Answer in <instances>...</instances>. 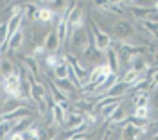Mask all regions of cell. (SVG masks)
Segmentation results:
<instances>
[{"instance_id":"obj_1","label":"cell","mask_w":158,"mask_h":140,"mask_svg":"<svg viewBox=\"0 0 158 140\" xmlns=\"http://www.w3.org/2000/svg\"><path fill=\"white\" fill-rule=\"evenodd\" d=\"M67 38H70V45L76 50H81L83 52V50L88 47V32H86V29L83 25L77 27V29H72Z\"/></svg>"},{"instance_id":"obj_2","label":"cell","mask_w":158,"mask_h":140,"mask_svg":"<svg viewBox=\"0 0 158 140\" xmlns=\"http://www.w3.org/2000/svg\"><path fill=\"white\" fill-rule=\"evenodd\" d=\"M20 86H22V79H20L18 72H13V74H7L4 76V90L9 97H15L18 99L20 97Z\"/></svg>"},{"instance_id":"obj_3","label":"cell","mask_w":158,"mask_h":140,"mask_svg":"<svg viewBox=\"0 0 158 140\" xmlns=\"http://www.w3.org/2000/svg\"><path fill=\"white\" fill-rule=\"evenodd\" d=\"M90 23H92V31H94V41H92V45H94L99 52L110 49V45H111V38H110V34H106L102 29H99L94 22H90Z\"/></svg>"},{"instance_id":"obj_4","label":"cell","mask_w":158,"mask_h":140,"mask_svg":"<svg viewBox=\"0 0 158 140\" xmlns=\"http://www.w3.org/2000/svg\"><path fill=\"white\" fill-rule=\"evenodd\" d=\"M85 23V16H83V9L77 7V6H74L70 13H67V25H69V32L72 29H77Z\"/></svg>"},{"instance_id":"obj_5","label":"cell","mask_w":158,"mask_h":140,"mask_svg":"<svg viewBox=\"0 0 158 140\" xmlns=\"http://www.w3.org/2000/svg\"><path fill=\"white\" fill-rule=\"evenodd\" d=\"M69 65H70V68H72V72H74V76H76L77 84L79 86H85V83H88V72H86V68L81 63H77L76 60H72Z\"/></svg>"},{"instance_id":"obj_6","label":"cell","mask_w":158,"mask_h":140,"mask_svg":"<svg viewBox=\"0 0 158 140\" xmlns=\"http://www.w3.org/2000/svg\"><path fill=\"white\" fill-rule=\"evenodd\" d=\"M128 88H131V86L126 84L124 81H117V83H113L108 90H106V95H108V97H113V99H120V97L128 92Z\"/></svg>"},{"instance_id":"obj_7","label":"cell","mask_w":158,"mask_h":140,"mask_svg":"<svg viewBox=\"0 0 158 140\" xmlns=\"http://www.w3.org/2000/svg\"><path fill=\"white\" fill-rule=\"evenodd\" d=\"M18 108H22V102L18 99H15V97H11V99H6L4 102V106H2V113H0V119H7L13 111H16Z\"/></svg>"},{"instance_id":"obj_8","label":"cell","mask_w":158,"mask_h":140,"mask_svg":"<svg viewBox=\"0 0 158 140\" xmlns=\"http://www.w3.org/2000/svg\"><path fill=\"white\" fill-rule=\"evenodd\" d=\"M95 7H99V11L102 13H113V14H120V9L117 7V4H111L110 0H94Z\"/></svg>"},{"instance_id":"obj_9","label":"cell","mask_w":158,"mask_h":140,"mask_svg":"<svg viewBox=\"0 0 158 140\" xmlns=\"http://www.w3.org/2000/svg\"><path fill=\"white\" fill-rule=\"evenodd\" d=\"M22 22H23V13H18V14H15V16H11L9 22L6 23L7 25V34H15L16 31L22 29Z\"/></svg>"},{"instance_id":"obj_10","label":"cell","mask_w":158,"mask_h":140,"mask_svg":"<svg viewBox=\"0 0 158 140\" xmlns=\"http://www.w3.org/2000/svg\"><path fill=\"white\" fill-rule=\"evenodd\" d=\"M58 47H59V40H58V36H56V32H49L47 38H45V43H43V50L54 54L58 50Z\"/></svg>"},{"instance_id":"obj_11","label":"cell","mask_w":158,"mask_h":140,"mask_svg":"<svg viewBox=\"0 0 158 140\" xmlns=\"http://www.w3.org/2000/svg\"><path fill=\"white\" fill-rule=\"evenodd\" d=\"M115 32H117L118 38H128V36H131L133 34V27H131V23H128V22H117L115 23Z\"/></svg>"},{"instance_id":"obj_12","label":"cell","mask_w":158,"mask_h":140,"mask_svg":"<svg viewBox=\"0 0 158 140\" xmlns=\"http://www.w3.org/2000/svg\"><path fill=\"white\" fill-rule=\"evenodd\" d=\"M22 43H23V31L22 29L16 31L15 34H11L9 38H7V47H9V50H18L22 47Z\"/></svg>"},{"instance_id":"obj_13","label":"cell","mask_w":158,"mask_h":140,"mask_svg":"<svg viewBox=\"0 0 158 140\" xmlns=\"http://www.w3.org/2000/svg\"><path fill=\"white\" fill-rule=\"evenodd\" d=\"M106 58H108V63H106V65L110 67V70L117 74L118 67H120V61H118V52H117V50H111V49H106Z\"/></svg>"},{"instance_id":"obj_14","label":"cell","mask_w":158,"mask_h":140,"mask_svg":"<svg viewBox=\"0 0 158 140\" xmlns=\"http://www.w3.org/2000/svg\"><path fill=\"white\" fill-rule=\"evenodd\" d=\"M31 99L32 101L45 99V86H43L41 83H38V81L31 83Z\"/></svg>"},{"instance_id":"obj_15","label":"cell","mask_w":158,"mask_h":140,"mask_svg":"<svg viewBox=\"0 0 158 140\" xmlns=\"http://www.w3.org/2000/svg\"><path fill=\"white\" fill-rule=\"evenodd\" d=\"M56 88H58L67 99L74 95V84H72L69 79H58V86H56Z\"/></svg>"},{"instance_id":"obj_16","label":"cell","mask_w":158,"mask_h":140,"mask_svg":"<svg viewBox=\"0 0 158 140\" xmlns=\"http://www.w3.org/2000/svg\"><path fill=\"white\" fill-rule=\"evenodd\" d=\"M140 133H142V130H138L135 126L128 124L126 128H122V140H138Z\"/></svg>"},{"instance_id":"obj_17","label":"cell","mask_w":158,"mask_h":140,"mask_svg":"<svg viewBox=\"0 0 158 140\" xmlns=\"http://www.w3.org/2000/svg\"><path fill=\"white\" fill-rule=\"evenodd\" d=\"M129 63H131V70H135V72H138V74H142L144 70L149 68L148 61L144 60L142 56H137V58H131L129 60Z\"/></svg>"},{"instance_id":"obj_18","label":"cell","mask_w":158,"mask_h":140,"mask_svg":"<svg viewBox=\"0 0 158 140\" xmlns=\"http://www.w3.org/2000/svg\"><path fill=\"white\" fill-rule=\"evenodd\" d=\"M118 106H120V99L111 101V102H108V104L101 106V115H102L104 119H110V117H111V113H113V111L117 110Z\"/></svg>"},{"instance_id":"obj_19","label":"cell","mask_w":158,"mask_h":140,"mask_svg":"<svg viewBox=\"0 0 158 140\" xmlns=\"http://www.w3.org/2000/svg\"><path fill=\"white\" fill-rule=\"evenodd\" d=\"M52 72H54V77L56 79H69V63H59V65H56L52 68Z\"/></svg>"},{"instance_id":"obj_20","label":"cell","mask_w":158,"mask_h":140,"mask_svg":"<svg viewBox=\"0 0 158 140\" xmlns=\"http://www.w3.org/2000/svg\"><path fill=\"white\" fill-rule=\"evenodd\" d=\"M47 4L52 13H67V0H49Z\"/></svg>"},{"instance_id":"obj_21","label":"cell","mask_w":158,"mask_h":140,"mask_svg":"<svg viewBox=\"0 0 158 140\" xmlns=\"http://www.w3.org/2000/svg\"><path fill=\"white\" fill-rule=\"evenodd\" d=\"M36 18H38L40 22L49 23V22L54 20V13H52L49 7H38V11H36Z\"/></svg>"},{"instance_id":"obj_22","label":"cell","mask_w":158,"mask_h":140,"mask_svg":"<svg viewBox=\"0 0 158 140\" xmlns=\"http://www.w3.org/2000/svg\"><path fill=\"white\" fill-rule=\"evenodd\" d=\"M11 130H13V122L9 119H0V140L11 135Z\"/></svg>"},{"instance_id":"obj_23","label":"cell","mask_w":158,"mask_h":140,"mask_svg":"<svg viewBox=\"0 0 158 140\" xmlns=\"http://www.w3.org/2000/svg\"><path fill=\"white\" fill-rule=\"evenodd\" d=\"M133 104H135V108H142V106H148L149 104V97L146 92H138L137 95L133 97Z\"/></svg>"},{"instance_id":"obj_24","label":"cell","mask_w":158,"mask_h":140,"mask_svg":"<svg viewBox=\"0 0 158 140\" xmlns=\"http://www.w3.org/2000/svg\"><path fill=\"white\" fill-rule=\"evenodd\" d=\"M25 67H27V70H29L31 74L40 76V65H38V61H36V58L27 56V58H25Z\"/></svg>"},{"instance_id":"obj_25","label":"cell","mask_w":158,"mask_h":140,"mask_svg":"<svg viewBox=\"0 0 158 140\" xmlns=\"http://www.w3.org/2000/svg\"><path fill=\"white\" fill-rule=\"evenodd\" d=\"M140 77H142V74H138V72H135V70L129 68L128 72L124 74V79H122V81H124L126 84H129V86H133V84H135Z\"/></svg>"},{"instance_id":"obj_26","label":"cell","mask_w":158,"mask_h":140,"mask_svg":"<svg viewBox=\"0 0 158 140\" xmlns=\"http://www.w3.org/2000/svg\"><path fill=\"white\" fill-rule=\"evenodd\" d=\"M126 117H128V115H126V111L124 110H120V106H118L117 110L113 111V113H111V117H110V120H111V124H122V122H124V120H126Z\"/></svg>"},{"instance_id":"obj_27","label":"cell","mask_w":158,"mask_h":140,"mask_svg":"<svg viewBox=\"0 0 158 140\" xmlns=\"http://www.w3.org/2000/svg\"><path fill=\"white\" fill-rule=\"evenodd\" d=\"M52 117H54V122H58L59 126L63 124V119H65V110H61L56 102H54V106H52Z\"/></svg>"},{"instance_id":"obj_28","label":"cell","mask_w":158,"mask_h":140,"mask_svg":"<svg viewBox=\"0 0 158 140\" xmlns=\"http://www.w3.org/2000/svg\"><path fill=\"white\" fill-rule=\"evenodd\" d=\"M131 126H135V128H138V130L146 131V128L149 126V120L148 119H138V117H131Z\"/></svg>"},{"instance_id":"obj_29","label":"cell","mask_w":158,"mask_h":140,"mask_svg":"<svg viewBox=\"0 0 158 140\" xmlns=\"http://www.w3.org/2000/svg\"><path fill=\"white\" fill-rule=\"evenodd\" d=\"M13 70H15V67H13V63H11L9 60H4V61H2V65H0V72H2L4 76L13 74Z\"/></svg>"},{"instance_id":"obj_30","label":"cell","mask_w":158,"mask_h":140,"mask_svg":"<svg viewBox=\"0 0 158 140\" xmlns=\"http://www.w3.org/2000/svg\"><path fill=\"white\" fill-rule=\"evenodd\" d=\"M140 23H142V27H146V31H149L153 36L156 34V22L155 20H142Z\"/></svg>"},{"instance_id":"obj_31","label":"cell","mask_w":158,"mask_h":140,"mask_svg":"<svg viewBox=\"0 0 158 140\" xmlns=\"http://www.w3.org/2000/svg\"><path fill=\"white\" fill-rule=\"evenodd\" d=\"M133 117H138V119H149V108H148V106L135 108V113H133Z\"/></svg>"},{"instance_id":"obj_32","label":"cell","mask_w":158,"mask_h":140,"mask_svg":"<svg viewBox=\"0 0 158 140\" xmlns=\"http://www.w3.org/2000/svg\"><path fill=\"white\" fill-rule=\"evenodd\" d=\"M38 102V113L43 117V115H47L49 113V106H47V101L45 99H40V101H36Z\"/></svg>"},{"instance_id":"obj_33","label":"cell","mask_w":158,"mask_h":140,"mask_svg":"<svg viewBox=\"0 0 158 140\" xmlns=\"http://www.w3.org/2000/svg\"><path fill=\"white\" fill-rule=\"evenodd\" d=\"M7 38H9V34H7V25L2 23V25H0V47L7 41Z\"/></svg>"},{"instance_id":"obj_34","label":"cell","mask_w":158,"mask_h":140,"mask_svg":"<svg viewBox=\"0 0 158 140\" xmlns=\"http://www.w3.org/2000/svg\"><path fill=\"white\" fill-rule=\"evenodd\" d=\"M9 140H23V137H22V131H15V133H11Z\"/></svg>"},{"instance_id":"obj_35","label":"cell","mask_w":158,"mask_h":140,"mask_svg":"<svg viewBox=\"0 0 158 140\" xmlns=\"http://www.w3.org/2000/svg\"><path fill=\"white\" fill-rule=\"evenodd\" d=\"M111 4H118V2H122V0H110Z\"/></svg>"},{"instance_id":"obj_36","label":"cell","mask_w":158,"mask_h":140,"mask_svg":"<svg viewBox=\"0 0 158 140\" xmlns=\"http://www.w3.org/2000/svg\"><path fill=\"white\" fill-rule=\"evenodd\" d=\"M74 140H86V138H85V137H76Z\"/></svg>"},{"instance_id":"obj_37","label":"cell","mask_w":158,"mask_h":140,"mask_svg":"<svg viewBox=\"0 0 158 140\" xmlns=\"http://www.w3.org/2000/svg\"><path fill=\"white\" fill-rule=\"evenodd\" d=\"M41 2H49V0H41Z\"/></svg>"},{"instance_id":"obj_38","label":"cell","mask_w":158,"mask_h":140,"mask_svg":"<svg viewBox=\"0 0 158 140\" xmlns=\"http://www.w3.org/2000/svg\"><path fill=\"white\" fill-rule=\"evenodd\" d=\"M126 2H133V0H126Z\"/></svg>"},{"instance_id":"obj_39","label":"cell","mask_w":158,"mask_h":140,"mask_svg":"<svg viewBox=\"0 0 158 140\" xmlns=\"http://www.w3.org/2000/svg\"><path fill=\"white\" fill-rule=\"evenodd\" d=\"M69 140H74V138H69Z\"/></svg>"}]
</instances>
